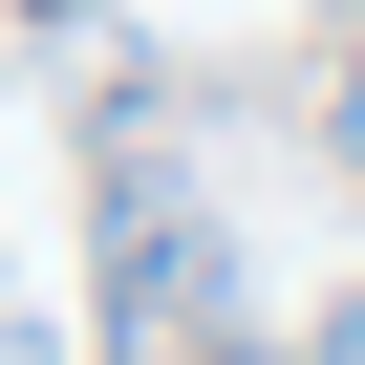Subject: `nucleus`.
Returning <instances> with one entry per match:
<instances>
[{"label":"nucleus","instance_id":"obj_3","mask_svg":"<svg viewBox=\"0 0 365 365\" xmlns=\"http://www.w3.org/2000/svg\"><path fill=\"white\" fill-rule=\"evenodd\" d=\"M344 172H365V65H344Z\"/></svg>","mask_w":365,"mask_h":365},{"label":"nucleus","instance_id":"obj_1","mask_svg":"<svg viewBox=\"0 0 365 365\" xmlns=\"http://www.w3.org/2000/svg\"><path fill=\"white\" fill-rule=\"evenodd\" d=\"M86 258H108V344L129 365H237V237H215V172L194 150H108L86 172Z\"/></svg>","mask_w":365,"mask_h":365},{"label":"nucleus","instance_id":"obj_4","mask_svg":"<svg viewBox=\"0 0 365 365\" xmlns=\"http://www.w3.org/2000/svg\"><path fill=\"white\" fill-rule=\"evenodd\" d=\"M237 365H258V344H237Z\"/></svg>","mask_w":365,"mask_h":365},{"label":"nucleus","instance_id":"obj_2","mask_svg":"<svg viewBox=\"0 0 365 365\" xmlns=\"http://www.w3.org/2000/svg\"><path fill=\"white\" fill-rule=\"evenodd\" d=\"M322 365H365V301H344V322H322Z\"/></svg>","mask_w":365,"mask_h":365}]
</instances>
